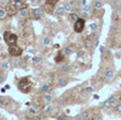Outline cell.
I'll return each mask as SVG.
<instances>
[{
    "label": "cell",
    "mask_w": 121,
    "mask_h": 120,
    "mask_svg": "<svg viewBox=\"0 0 121 120\" xmlns=\"http://www.w3.org/2000/svg\"><path fill=\"white\" fill-rule=\"evenodd\" d=\"M9 103V98H5V97H1L0 98V104L2 105H5V104Z\"/></svg>",
    "instance_id": "cell-34"
},
{
    "label": "cell",
    "mask_w": 121,
    "mask_h": 120,
    "mask_svg": "<svg viewBox=\"0 0 121 120\" xmlns=\"http://www.w3.org/2000/svg\"><path fill=\"white\" fill-rule=\"evenodd\" d=\"M103 50H104V48H103V47H100V51H101V53H103Z\"/></svg>",
    "instance_id": "cell-46"
},
{
    "label": "cell",
    "mask_w": 121,
    "mask_h": 120,
    "mask_svg": "<svg viewBox=\"0 0 121 120\" xmlns=\"http://www.w3.org/2000/svg\"><path fill=\"white\" fill-rule=\"evenodd\" d=\"M32 13H33L34 17H35V19H39L40 17H42L43 11H42V9H39V8H35V9H33Z\"/></svg>",
    "instance_id": "cell-9"
},
{
    "label": "cell",
    "mask_w": 121,
    "mask_h": 120,
    "mask_svg": "<svg viewBox=\"0 0 121 120\" xmlns=\"http://www.w3.org/2000/svg\"><path fill=\"white\" fill-rule=\"evenodd\" d=\"M74 120H84V119L82 118L81 116H77V117H75V118H74Z\"/></svg>",
    "instance_id": "cell-43"
},
{
    "label": "cell",
    "mask_w": 121,
    "mask_h": 120,
    "mask_svg": "<svg viewBox=\"0 0 121 120\" xmlns=\"http://www.w3.org/2000/svg\"><path fill=\"white\" fill-rule=\"evenodd\" d=\"M55 13H56V15H60V16L64 15V13H65L64 6H59V8H56L55 9Z\"/></svg>",
    "instance_id": "cell-27"
},
{
    "label": "cell",
    "mask_w": 121,
    "mask_h": 120,
    "mask_svg": "<svg viewBox=\"0 0 121 120\" xmlns=\"http://www.w3.org/2000/svg\"><path fill=\"white\" fill-rule=\"evenodd\" d=\"M117 100H118L117 96H116V95H112L111 97H109L108 99H107V101H108L109 103H111V105L113 106V105H115V104L117 103Z\"/></svg>",
    "instance_id": "cell-14"
},
{
    "label": "cell",
    "mask_w": 121,
    "mask_h": 120,
    "mask_svg": "<svg viewBox=\"0 0 121 120\" xmlns=\"http://www.w3.org/2000/svg\"><path fill=\"white\" fill-rule=\"evenodd\" d=\"M72 52H73V50H72L71 47H65L64 51H63V53H64L65 56H69V55H71L72 54Z\"/></svg>",
    "instance_id": "cell-18"
},
{
    "label": "cell",
    "mask_w": 121,
    "mask_h": 120,
    "mask_svg": "<svg viewBox=\"0 0 121 120\" xmlns=\"http://www.w3.org/2000/svg\"><path fill=\"white\" fill-rule=\"evenodd\" d=\"M34 120H44V116L40 114H37L36 116H34Z\"/></svg>",
    "instance_id": "cell-38"
},
{
    "label": "cell",
    "mask_w": 121,
    "mask_h": 120,
    "mask_svg": "<svg viewBox=\"0 0 121 120\" xmlns=\"http://www.w3.org/2000/svg\"><path fill=\"white\" fill-rule=\"evenodd\" d=\"M13 66H14V67H22V61H21L20 59L15 57V59L13 60Z\"/></svg>",
    "instance_id": "cell-15"
},
{
    "label": "cell",
    "mask_w": 121,
    "mask_h": 120,
    "mask_svg": "<svg viewBox=\"0 0 121 120\" xmlns=\"http://www.w3.org/2000/svg\"><path fill=\"white\" fill-rule=\"evenodd\" d=\"M114 78H115V71L112 68H108V69L105 71V79L107 81H113Z\"/></svg>",
    "instance_id": "cell-6"
},
{
    "label": "cell",
    "mask_w": 121,
    "mask_h": 120,
    "mask_svg": "<svg viewBox=\"0 0 121 120\" xmlns=\"http://www.w3.org/2000/svg\"><path fill=\"white\" fill-rule=\"evenodd\" d=\"M111 4H112V6H113V9H115V10H119V9H121V1L120 0H113Z\"/></svg>",
    "instance_id": "cell-12"
},
{
    "label": "cell",
    "mask_w": 121,
    "mask_h": 120,
    "mask_svg": "<svg viewBox=\"0 0 121 120\" xmlns=\"http://www.w3.org/2000/svg\"><path fill=\"white\" fill-rule=\"evenodd\" d=\"M84 90H85V93L87 94V95H90V94L94 93V87L92 86H86Z\"/></svg>",
    "instance_id": "cell-33"
},
{
    "label": "cell",
    "mask_w": 121,
    "mask_h": 120,
    "mask_svg": "<svg viewBox=\"0 0 121 120\" xmlns=\"http://www.w3.org/2000/svg\"><path fill=\"white\" fill-rule=\"evenodd\" d=\"M69 18H70V20H72V21H77V20H79L80 19V17H79V15L77 14V13H71L70 15H69Z\"/></svg>",
    "instance_id": "cell-26"
},
{
    "label": "cell",
    "mask_w": 121,
    "mask_h": 120,
    "mask_svg": "<svg viewBox=\"0 0 121 120\" xmlns=\"http://www.w3.org/2000/svg\"><path fill=\"white\" fill-rule=\"evenodd\" d=\"M29 114L31 115V116H36V115L38 114V111L36 107H34V106H31V107L29 108Z\"/></svg>",
    "instance_id": "cell-23"
},
{
    "label": "cell",
    "mask_w": 121,
    "mask_h": 120,
    "mask_svg": "<svg viewBox=\"0 0 121 120\" xmlns=\"http://www.w3.org/2000/svg\"><path fill=\"white\" fill-rule=\"evenodd\" d=\"M83 55H84L83 51H78L77 52V59H81V57H83Z\"/></svg>",
    "instance_id": "cell-40"
},
{
    "label": "cell",
    "mask_w": 121,
    "mask_h": 120,
    "mask_svg": "<svg viewBox=\"0 0 121 120\" xmlns=\"http://www.w3.org/2000/svg\"><path fill=\"white\" fill-rule=\"evenodd\" d=\"M66 118H67V116H66V114H65V112H62L59 116H57V120H66Z\"/></svg>",
    "instance_id": "cell-35"
},
{
    "label": "cell",
    "mask_w": 121,
    "mask_h": 120,
    "mask_svg": "<svg viewBox=\"0 0 121 120\" xmlns=\"http://www.w3.org/2000/svg\"><path fill=\"white\" fill-rule=\"evenodd\" d=\"M64 10H65V12H71L72 11V5L68 1H66L64 3Z\"/></svg>",
    "instance_id": "cell-22"
},
{
    "label": "cell",
    "mask_w": 121,
    "mask_h": 120,
    "mask_svg": "<svg viewBox=\"0 0 121 120\" xmlns=\"http://www.w3.org/2000/svg\"><path fill=\"white\" fill-rule=\"evenodd\" d=\"M80 116H81L84 120L89 119V117H90V115H89V111H83V112H81Z\"/></svg>",
    "instance_id": "cell-20"
},
{
    "label": "cell",
    "mask_w": 121,
    "mask_h": 120,
    "mask_svg": "<svg viewBox=\"0 0 121 120\" xmlns=\"http://www.w3.org/2000/svg\"><path fill=\"white\" fill-rule=\"evenodd\" d=\"M43 45H44V46H49V45H51V38L49 37V36H45V37L43 38Z\"/></svg>",
    "instance_id": "cell-25"
},
{
    "label": "cell",
    "mask_w": 121,
    "mask_h": 120,
    "mask_svg": "<svg viewBox=\"0 0 121 120\" xmlns=\"http://www.w3.org/2000/svg\"><path fill=\"white\" fill-rule=\"evenodd\" d=\"M98 28H99V26H98V23H96V22L90 23V26H89V29H90L91 32H96Z\"/></svg>",
    "instance_id": "cell-30"
},
{
    "label": "cell",
    "mask_w": 121,
    "mask_h": 120,
    "mask_svg": "<svg viewBox=\"0 0 121 120\" xmlns=\"http://www.w3.org/2000/svg\"><path fill=\"white\" fill-rule=\"evenodd\" d=\"M6 15H8V13H6L5 9H0V19H4L6 17Z\"/></svg>",
    "instance_id": "cell-29"
},
{
    "label": "cell",
    "mask_w": 121,
    "mask_h": 120,
    "mask_svg": "<svg viewBox=\"0 0 121 120\" xmlns=\"http://www.w3.org/2000/svg\"><path fill=\"white\" fill-rule=\"evenodd\" d=\"M91 9H92L91 5L86 4V5L83 6V9H82V14H83L84 16H88V15L90 14V12H91Z\"/></svg>",
    "instance_id": "cell-7"
},
{
    "label": "cell",
    "mask_w": 121,
    "mask_h": 120,
    "mask_svg": "<svg viewBox=\"0 0 121 120\" xmlns=\"http://www.w3.org/2000/svg\"><path fill=\"white\" fill-rule=\"evenodd\" d=\"M81 3H82L83 6H85L86 5V0H81Z\"/></svg>",
    "instance_id": "cell-44"
},
{
    "label": "cell",
    "mask_w": 121,
    "mask_h": 120,
    "mask_svg": "<svg viewBox=\"0 0 121 120\" xmlns=\"http://www.w3.org/2000/svg\"><path fill=\"white\" fill-rule=\"evenodd\" d=\"M31 87H32V83L29 81V78H28V77L22 78L18 82V88H19V90L22 91V93H29Z\"/></svg>",
    "instance_id": "cell-1"
},
{
    "label": "cell",
    "mask_w": 121,
    "mask_h": 120,
    "mask_svg": "<svg viewBox=\"0 0 121 120\" xmlns=\"http://www.w3.org/2000/svg\"><path fill=\"white\" fill-rule=\"evenodd\" d=\"M32 61H33V64H39L42 59H40L39 56H34L33 59H32Z\"/></svg>",
    "instance_id": "cell-37"
},
{
    "label": "cell",
    "mask_w": 121,
    "mask_h": 120,
    "mask_svg": "<svg viewBox=\"0 0 121 120\" xmlns=\"http://www.w3.org/2000/svg\"><path fill=\"white\" fill-rule=\"evenodd\" d=\"M69 69H70V66H69L68 64H64V65H62V67H60V71L62 72H67V71H69Z\"/></svg>",
    "instance_id": "cell-31"
},
{
    "label": "cell",
    "mask_w": 121,
    "mask_h": 120,
    "mask_svg": "<svg viewBox=\"0 0 121 120\" xmlns=\"http://www.w3.org/2000/svg\"><path fill=\"white\" fill-rule=\"evenodd\" d=\"M4 81H5V77L3 74H0V84H2Z\"/></svg>",
    "instance_id": "cell-41"
},
{
    "label": "cell",
    "mask_w": 121,
    "mask_h": 120,
    "mask_svg": "<svg viewBox=\"0 0 121 120\" xmlns=\"http://www.w3.org/2000/svg\"><path fill=\"white\" fill-rule=\"evenodd\" d=\"M120 115H121V114H120Z\"/></svg>",
    "instance_id": "cell-50"
},
{
    "label": "cell",
    "mask_w": 121,
    "mask_h": 120,
    "mask_svg": "<svg viewBox=\"0 0 121 120\" xmlns=\"http://www.w3.org/2000/svg\"><path fill=\"white\" fill-rule=\"evenodd\" d=\"M47 120H51V119H47Z\"/></svg>",
    "instance_id": "cell-49"
},
{
    "label": "cell",
    "mask_w": 121,
    "mask_h": 120,
    "mask_svg": "<svg viewBox=\"0 0 121 120\" xmlns=\"http://www.w3.org/2000/svg\"><path fill=\"white\" fill-rule=\"evenodd\" d=\"M64 57H65V55H64V53H59L57 54V56H55V62L56 63H60V62H62V61H64Z\"/></svg>",
    "instance_id": "cell-28"
},
{
    "label": "cell",
    "mask_w": 121,
    "mask_h": 120,
    "mask_svg": "<svg viewBox=\"0 0 121 120\" xmlns=\"http://www.w3.org/2000/svg\"><path fill=\"white\" fill-rule=\"evenodd\" d=\"M89 39L91 40V42H97V40H99V34L97 33V32H92L89 35Z\"/></svg>",
    "instance_id": "cell-19"
},
{
    "label": "cell",
    "mask_w": 121,
    "mask_h": 120,
    "mask_svg": "<svg viewBox=\"0 0 121 120\" xmlns=\"http://www.w3.org/2000/svg\"><path fill=\"white\" fill-rule=\"evenodd\" d=\"M28 15H29V12H28L27 9H22V10H20L18 12V16L20 18H27Z\"/></svg>",
    "instance_id": "cell-11"
},
{
    "label": "cell",
    "mask_w": 121,
    "mask_h": 120,
    "mask_svg": "<svg viewBox=\"0 0 121 120\" xmlns=\"http://www.w3.org/2000/svg\"><path fill=\"white\" fill-rule=\"evenodd\" d=\"M84 45H85L86 49H88V50H90V49H92V47H94V45H92V42L89 39V38L85 40V43H84Z\"/></svg>",
    "instance_id": "cell-24"
},
{
    "label": "cell",
    "mask_w": 121,
    "mask_h": 120,
    "mask_svg": "<svg viewBox=\"0 0 121 120\" xmlns=\"http://www.w3.org/2000/svg\"><path fill=\"white\" fill-rule=\"evenodd\" d=\"M50 89H51V87H50V85L49 84H44L42 87H40V91L44 93V94H49Z\"/></svg>",
    "instance_id": "cell-16"
},
{
    "label": "cell",
    "mask_w": 121,
    "mask_h": 120,
    "mask_svg": "<svg viewBox=\"0 0 121 120\" xmlns=\"http://www.w3.org/2000/svg\"><path fill=\"white\" fill-rule=\"evenodd\" d=\"M55 111V107L53 105H48L47 107H45V110H44V112H45V114H47V115H51V114H53V112Z\"/></svg>",
    "instance_id": "cell-10"
},
{
    "label": "cell",
    "mask_w": 121,
    "mask_h": 120,
    "mask_svg": "<svg viewBox=\"0 0 121 120\" xmlns=\"http://www.w3.org/2000/svg\"><path fill=\"white\" fill-rule=\"evenodd\" d=\"M38 1H39V2H40V1H43V0H38Z\"/></svg>",
    "instance_id": "cell-48"
},
{
    "label": "cell",
    "mask_w": 121,
    "mask_h": 120,
    "mask_svg": "<svg viewBox=\"0 0 121 120\" xmlns=\"http://www.w3.org/2000/svg\"><path fill=\"white\" fill-rule=\"evenodd\" d=\"M10 88V85H5V89H9Z\"/></svg>",
    "instance_id": "cell-47"
},
{
    "label": "cell",
    "mask_w": 121,
    "mask_h": 120,
    "mask_svg": "<svg viewBox=\"0 0 121 120\" xmlns=\"http://www.w3.org/2000/svg\"><path fill=\"white\" fill-rule=\"evenodd\" d=\"M56 2L57 0H47V4H49V5H54Z\"/></svg>",
    "instance_id": "cell-39"
},
{
    "label": "cell",
    "mask_w": 121,
    "mask_h": 120,
    "mask_svg": "<svg viewBox=\"0 0 121 120\" xmlns=\"http://www.w3.org/2000/svg\"><path fill=\"white\" fill-rule=\"evenodd\" d=\"M102 8H103V2L101 1V0H96L95 3H94V9L95 10L99 11V10H101Z\"/></svg>",
    "instance_id": "cell-13"
},
{
    "label": "cell",
    "mask_w": 121,
    "mask_h": 120,
    "mask_svg": "<svg viewBox=\"0 0 121 120\" xmlns=\"http://www.w3.org/2000/svg\"><path fill=\"white\" fill-rule=\"evenodd\" d=\"M57 84H59V86H60V87H64L68 84V80H67L66 77H60L59 80H57Z\"/></svg>",
    "instance_id": "cell-8"
},
{
    "label": "cell",
    "mask_w": 121,
    "mask_h": 120,
    "mask_svg": "<svg viewBox=\"0 0 121 120\" xmlns=\"http://www.w3.org/2000/svg\"><path fill=\"white\" fill-rule=\"evenodd\" d=\"M85 29V20L82 18H80L79 20H77L73 25V30H74L77 33H81V32L84 31Z\"/></svg>",
    "instance_id": "cell-4"
},
{
    "label": "cell",
    "mask_w": 121,
    "mask_h": 120,
    "mask_svg": "<svg viewBox=\"0 0 121 120\" xmlns=\"http://www.w3.org/2000/svg\"><path fill=\"white\" fill-rule=\"evenodd\" d=\"M30 2H31V3H34V4H35V3H37V2H38V0H30Z\"/></svg>",
    "instance_id": "cell-45"
},
{
    "label": "cell",
    "mask_w": 121,
    "mask_h": 120,
    "mask_svg": "<svg viewBox=\"0 0 121 120\" xmlns=\"http://www.w3.org/2000/svg\"><path fill=\"white\" fill-rule=\"evenodd\" d=\"M3 38L5 40V43L9 45V46H13V45L17 44V40H18V37H17L16 34L12 33V32H4L3 33Z\"/></svg>",
    "instance_id": "cell-2"
},
{
    "label": "cell",
    "mask_w": 121,
    "mask_h": 120,
    "mask_svg": "<svg viewBox=\"0 0 121 120\" xmlns=\"http://www.w3.org/2000/svg\"><path fill=\"white\" fill-rule=\"evenodd\" d=\"M12 4L15 6V9H16L17 11H20V10H22V9H26V3L23 0H14V1L12 2Z\"/></svg>",
    "instance_id": "cell-5"
},
{
    "label": "cell",
    "mask_w": 121,
    "mask_h": 120,
    "mask_svg": "<svg viewBox=\"0 0 121 120\" xmlns=\"http://www.w3.org/2000/svg\"><path fill=\"white\" fill-rule=\"evenodd\" d=\"M115 113L121 114V103H118V104L115 105Z\"/></svg>",
    "instance_id": "cell-36"
},
{
    "label": "cell",
    "mask_w": 121,
    "mask_h": 120,
    "mask_svg": "<svg viewBox=\"0 0 121 120\" xmlns=\"http://www.w3.org/2000/svg\"><path fill=\"white\" fill-rule=\"evenodd\" d=\"M20 120H29V118H28L26 115H22V116H20V118H19Z\"/></svg>",
    "instance_id": "cell-42"
},
{
    "label": "cell",
    "mask_w": 121,
    "mask_h": 120,
    "mask_svg": "<svg viewBox=\"0 0 121 120\" xmlns=\"http://www.w3.org/2000/svg\"><path fill=\"white\" fill-rule=\"evenodd\" d=\"M9 53L11 56L18 57L22 54V49L18 47L17 45H13V46H9Z\"/></svg>",
    "instance_id": "cell-3"
},
{
    "label": "cell",
    "mask_w": 121,
    "mask_h": 120,
    "mask_svg": "<svg viewBox=\"0 0 121 120\" xmlns=\"http://www.w3.org/2000/svg\"><path fill=\"white\" fill-rule=\"evenodd\" d=\"M57 103L60 104V105H65V104H67V99L65 97H60L59 100H57Z\"/></svg>",
    "instance_id": "cell-32"
},
{
    "label": "cell",
    "mask_w": 121,
    "mask_h": 120,
    "mask_svg": "<svg viewBox=\"0 0 121 120\" xmlns=\"http://www.w3.org/2000/svg\"><path fill=\"white\" fill-rule=\"evenodd\" d=\"M0 67H1V70H3V71H6V70L10 68V62L6 61V60H5V61H3Z\"/></svg>",
    "instance_id": "cell-17"
},
{
    "label": "cell",
    "mask_w": 121,
    "mask_h": 120,
    "mask_svg": "<svg viewBox=\"0 0 121 120\" xmlns=\"http://www.w3.org/2000/svg\"><path fill=\"white\" fill-rule=\"evenodd\" d=\"M52 100H53L52 95H50V94H46V95H44V101L46 102V103H50Z\"/></svg>",
    "instance_id": "cell-21"
}]
</instances>
